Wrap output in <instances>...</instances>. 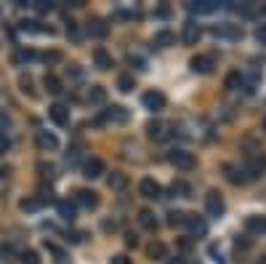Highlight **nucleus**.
Instances as JSON below:
<instances>
[{
    "mask_svg": "<svg viewBox=\"0 0 266 264\" xmlns=\"http://www.w3.org/2000/svg\"><path fill=\"white\" fill-rule=\"evenodd\" d=\"M85 29H88V35H91V37H107V32H109V27H107V21H104V19H91Z\"/></svg>",
    "mask_w": 266,
    "mask_h": 264,
    "instance_id": "a211bd4d",
    "label": "nucleus"
},
{
    "mask_svg": "<svg viewBox=\"0 0 266 264\" xmlns=\"http://www.w3.org/2000/svg\"><path fill=\"white\" fill-rule=\"evenodd\" d=\"M138 192L146 198V200H157L162 198V187L154 179H141V184H138Z\"/></svg>",
    "mask_w": 266,
    "mask_h": 264,
    "instance_id": "6e6552de",
    "label": "nucleus"
},
{
    "mask_svg": "<svg viewBox=\"0 0 266 264\" xmlns=\"http://www.w3.org/2000/svg\"><path fill=\"white\" fill-rule=\"evenodd\" d=\"M186 216H189V214H184V211H170L168 214V224H170V227H184Z\"/></svg>",
    "mask_w": 266,
    "mask_h": 264,
    "instance_id": "2f4dec72",
    "label": "nucleus"
},
{
    "mask_svg": "<svg viewBox=\"0 0 266 264\" xmlns=\"http://www.w3.org/2000/svg\"><path fill=\"white\" fill-rule=\"evenodd\" d=\"M104 171H107V166H104V160H101V158H88L83 163V176H85V179H99Z\"/></svg>",
    "mask_w": 266,
    "mask_h": 264,
    "instance_id": "0eeeda50",
    "label": "nucleus"
},
{
    "mask_svg": "<svg viewBox=\"0 0 266 264\" xmlns=\"http://www.w3.org/2000/svg\"><path fill=\"white\" fill-rule=\"evenodd\" d=\"M75 200H77L83 208H88V211L99 206V195H96L93 190H77V192H75Z\"/></svg>",
    "mask_w": 266,
    "mask_h": 264,
    "instance_id": "9d476101",
    "label": "nucleus"
},
{
    "mask_svg": "<svg viewBox=\"0 0 266 264\" xmlns=\"http://www.w3.org/2000/svg\"><path fill=\"white\" fill-rule=\"evenodd\" d=\"M19 88H21V94H27V96H37V91H35V80L29 75H21L19 77Z\"/></svg>",
    "mask_w": 266,
    "mask_h": 264,
    "instance_id": "c756f323",
    "label": "nucleus"
},
{
    "mask_svg": "<svg viewBox=\"0 0 266 264\" xmlns=\"http://www.w3.org/2000/svg\"><path fill=\"white\" fill-rule=\"evenodd\" d=\"M205 211H208V216H213V219L224 216L226 203H224L221 192H216V190H210V192H208V195H205Z\"/></svg>",
    "mask_w": 266,
    "mask_h": 264,
    "instance_id": "f257e3e1",
    "label": "nucleus"
},
{
    "mask_svg": "<svg viewBox=\"0 0 266 264\" xmlns=\"http://www.w3.org/2000/svg\"><path fill=\"white\" fill-rule=\"evenodd\" d=\"M109 187L117 190V192L125 190V187H128V176L120 174V171H112V176H109Z\"/></svg>",
    "mask_w": 266,
    "mask_h": 264,
    "instance_id": "c85d7f7f",
    "label": "nucleus"
},
{
    "mask_svg": "<svg viewBox=\"0 0 266 264\" xmlns=\"http://www.w3.org/2000/svg\"><path fill=\"white\" fill-rule=\"evenodd\" d=\"M146 134H149L152 142H165V139H168V126H165V123H160V120H154V123L146 126Z\"/></svg>",
    "mask_w": 266,
    "mask_h": 264,
    "instance_id": "ddd939ff",
    "label": "nucleus"
},
{
    "mask_svg": "<svg viewBox=\"0 0 266 264\" xmlns=\"http://www.w3.org/2000/svg\"><path fill=\"white\" fill-rule=\"evenodd\" d=\"M168 160L173 163L178 171H192L194 168V155L186 152V150H173V152L168 155Z\"/></svg>",
    "mask_w": 266,
    "mask_h": 264,
    "instance_id": "20e7f679",
    "label": "nucleus"
},
{
    "mask_svg": "<svg viewBox=\"0 0 266 264\" xmlns=\"http://www.w3.org/2000/svg\"><path fill=\"white\" fill-rule=\"evenodd\" d=\"M213 32L218 37H226V40H240V37H242V27L240 24H221V27H216Z\"/></svg>",
    "mask_w": 266,
    "mask_h": 264,
    "instance_id": "4468645a",
    "label": "nucleus"
},
{
    "mask_svg": "<svg viewBox=\"0 0 266 264\" xmlns=\"http://www.w3.org/2000/svg\"><path fill=\"white\" fill-rule=\"evenodd\" d=\"M264 131H266V120H264Z\"/></svg>",
    "mask_w": 266,
    "mask_h": 264,
    "instance_id": "603ef678",
    "label": "nucleus"
},
{
    "mask_svg": "<svg viewBox=\"0 0 266 264\" xmlns=\"http://www.w3.org/2000/svg\"><path fill=\"white\" fill-rule=\"evenodd\" d=\"M35 142H37V147H40L43 152H53V150H59V136L53 134V131H37Z\"/></svg>",
    "mask_w": 266,
    "mask_h": 264,
    "instance_id": "423d86ee",
    "label": "nucleus"
},
{
    "mask_svg": "<svg viewBox=\"0 0 266 264\" xmlns=\"http://www.w3.org/2000/svg\"><path fill=\"white\" fill-rule=\"evenodd\" d=\"M245 227L250 235H266V216H248Z\"/></svg>",
    "mask_w": 266,
    "mask_h": 264,
    "instance_id": "dca6fc26",
    "label": "nucleus"
},
{
    "mask_svg": "<svg viewBox=\"0 0 266 264\" xmlns=\"http://www.w3.org/2000/svg\"><path fill=\"white\" fill-rule=\"evenodd\" d=\"M56 211H59V216H61V219H64V222H69V224H72L75 222V203H69V200H59V203H56Z\"/></svg>",
    "mask_w": 266,
    "mask_h": 264,
    "instance_id": "aec40b11",
    "label": "nucleus"
},
{
    "mask_svg": "<svg viewBox=\"0 0 266 264\" xmlns=\"http://www.w3.org/2000/svg\"><path fill=\"white\" fill-rule=\"evenodd\" d=\"M43 59H45V64H61V61H64V56H61V51H48Z\"/></svg>",
    "mask_w": 266,
    "mask_h": 264,
    "instance_id": "c9c22d12",
    "label": "nucleus"
},
{
    "mask_svg": "<svg viewBox=\"0 0 266 264\" xmlns=\"http://www.w3.org/2000/svg\"><path fill=\"white\" fill-rule=\"evenodd\" d=\"M67 75L72 77V80H80V77H83V69H80V64H69V67H67Z\"/></svg>",
    "mask_w": 266,
    "mask_h": 264,
    "instance_id": "e433bc0d",
    "label": "nucleus"
},
{
    "mask_svg": "<svg viewBox=\"0 0 266 264\" xmlns=\"http://www.w3.org/2000/svg\"><path fill=\"white\" fill-rule=\"evenodd\" d=\"M226 179H229L232 184H245L248 182V176H245V171L242 168H234V166H226Z\"/></svg>",
    "mask_w": 266,
    "mask_h": 264,
    "instance_id": "393cba45",
    "label": "nucleus"
},
{
    "mask_svg": "<svg viewBox=\"0 0 266 264\" xmlns=\"http://www.w3.org/2000/svg\"><path fill=\"white\" fill-rule=\"evenodd\" d=\"M200 37H202V29H200L197 21H186V24H184V43L186 45H194Z\"/></svg>",
    "mask_w": 266,
    "mask_h": 264,
    "instance_id": "2eb2a0df",
    "label": "nucleus"
},
{
    "mask_svg": "<svg viewBox=\"0 0 266 264\" xmlns=\"http://www.w3.org/2000/svg\"><path fill=\"white\" fill-rule=\"evenodd\" d=\"M112 264H133L128 256H112Z\"/></svg>",
    "mask_w": 266,
    "mask_h": 264,
    "instance_id": "de8ad7c7",
    "label": "nucleus"
},
{
    "mask_svg": "<svg viewBox=\"0 0 266 264\" xmlns=\"http://www.w3.org/2000/svg\"><path fill=\"white\" fill-rule=\"evenodd\" d=\"M170 192H173V195H178V198H189V195H192V187H189L186 182H173Z\"/></svg>",
    "mask_w": 266,
    "mask_h": 264,
    "instance_id": "473e14b6",
    "label": "nucleus"
},
{
    "mask_svg": "<svg viewBox=\"0 0 266 264\" xmlns=\"http://www.w3.org/2000/svg\"><path fill=\"white\" fill-rule=\"evenodd\" d=\"M37 171H40L43 176H48V179H53V176H56V174H53V171H56V168H53L51 163H48V166H45V163H40V166H37Z\"/></svg>",
    "mask_w": 266,
    "mask_h": 264,
    "instance_id": "4c0bfd02",
    "label": "nucleus"
},
{
    "mask_svg": "<svg viewBox=\"0 0 266 264\" xmlns=\"http://www.w3.org/2000/svg\"><path fill=\"white\" fill-rule=\"evenodd\" d=\"M242 171H245L248 182H250V179H258V176H264V171H266V160H264V158H253Z\"/></svg>",
    "mask_w": 266,
    "mask_h": 264,
    "instance_id": "f8f14e48",
    "label": "nucleus"
},
{
    "mask_svg": "<svg viewBox=\"0 0 266 264\" xmlns=\"http://www.w3.org/2000/svg\"><path fill=\"white\" fill-rule=\"evenodd\" d=\"M176 43V35L170 32V29H160L157 35H154V45L157 48H168V45H173Z\"/></svg>",
    "mask_w": 266,
    "mask_h": 264,
    "instance_id": "4be33fe9",
    "label": "nucleus"
},
{
    "mask_svg": "<svg viewBox=\"0 0 266 264\" xmlns=\"http://www.w3.org/2000/svg\"><path fill=\"white\" fill-rule=\"evenodd\" d=\"M146 254H149L152 262H160V259H165V256H168V248L162 246L160 240H154V243H149V248H146Z\"/></svg>",
    "mask_w": 266,
    "mask_h": 264,
    "instance_id": "5701e85b",
    "label": "nucleus"
},
{
    "mask_svg": "<svg viewBox=\"0 0 266 264\" xmlns=\"http://www.w3.org/2000/svg\"><path fill=\"white\" fill-rule=\"evenodd\" d=\"M224 85H226V88H229V91H240V88H242V85H245V75H242V72H240V69H232V72H229V75H226V80H224Z\"/></svg>",
    "mask_w": 266,
    "mask_h": 264,
    "instance_id": "6ab92c4d",
    "label": "nucleus"
},
{
    "mask_svg": "<svg viewBox=\"0 0 266 264\" xmlns=\"http://www.w3.org/2000/svg\"><path fill=\"white\" fill-rule=\"evenodd\" d=\"M0 256H3L5 262H13V248L11 246H3V248H0Z\"/></svg>",
    "mask_w": 266,
    "mask_h": 264,
    "instance_id": "79ce46f5",
    "label": "nucleus"
},
{
    "mask_svg": "<svg viewBox=\"0 0 266 264\" xmlns=\"http://www.w3.org/2000/svg\"><path fill=\"white\" fill-rule=\"evenodd\" d=\"M24 32H51V27H40V21H21Z\"/></svg>",
    "mask_w": 266,
    "mask_h": 264,
    "instance_id": "72a5a7b5",
    "label": "nucleus"
},
{
    "mask_svg": "<svg viewBox=\"0 0 266 264\" xmlns=\"http://www.w3.org/2000/svg\"><path fill=\"white\" fill-rule=\"evenodd\" d=\"M210 256H213V262H216V264H226V262H224V256H221V251H218L216 246H210Z\"/></svg>",
    "mask_w": 266,
    "mask_h": 264,
    "instance_id": "37998d69",
    "label": "nucleus"
},
{
    "mask_svg": "<svg viewBox=\"0 0 266 264\" xmlns=\"http://www.w3.org/2000/svg\"><path fill=\"white\" fill-rule=\"evenodd\" d=\"M256 40L261 43V45H266V24H261V27L256 29Z\"/></svg>",
    "mask_w": 266,
    "mask_h": 264,
    "instance_id": "a19ab883",
    "label": "nucleus"
},
{
    "mask_svg": "<svg viewBox=\"0 0 266 264\" xmlns=\"http://www.w3.org/2000/svg\"><path fill=\"white\" fill-rule=\"evenodd\" d=\"M189 67H192V72L208 75V72H213V67H216V59L210 56V53H197V56H192Z\"/></svg>",
    "mask_w": 266,
    "mask_h": 264,
    "instance_id": "7ed1b4c3",
    "label": "nucleus"
},
{
    "mask_svg": "<svg viewBox=\"0 0 266 264\" xmlns=\"http://www.w3.org/2000/svg\"><path fill=\"white\" fill-rule=\"evenodd\" d=\"M35 8L40 11V13H45V11H51L53 5H51V3H45V0H35Z\"/></svg>",
    "mask_w": 266,
    "mask_h": 264,
    "instance_id": "c03bdc74",
    "label": "nucleus"
},
{
    "mask_svg": "<svg viewBox=\"0 0 266 264\" xmlns=\"http://www.w3.org/2000/svg\"><path fill=\"white\" fill-rule=\"evenodd\" d=\"M93 61H96L99 69H112V56H109L104 48H96V51H93Z\"/></svg>",
    "mask_w": 266,
    "mask_h": 264,
    "instance_id": "b1692460",
    "label": "nucleus"
},
{
    "mask_svg": "<svg viewBox=\"0 0 266 264\" xmlns=\"http://www.w3.org/2000/svg\"><path fill=\"white\" fill-rule=\"evenodd\" d=\"M131 64H133V67H136V69H138V72H144V69H146V61H144L141 56H131Z\"/></svg>",
    "mask_w": 266,
    "mask_h": 264,
    "instance_id": "ea45409f",
    "label": "nucleus"
},
{
    "mask_svg": "<svg viewBox=\"0 0 266 264\" xmlns=\"http://www.w3.org/2000/svg\"><path fill=\"white\" fill-rule=\"evenodd\" d=\"M192 13H213V11H218V8H224L218 0H194V3H189L186 5Z\"/></svg>",
    "mask_w": 266,
    "mask_h": 264,
    "instance_id": "1a4fd4ad",
    "label": "nucleus"
},
{
    "mask_svg": "<svg viewBox=\"0 0 266 264\" xmlns=\"http://www.w3.org/2000/svg\"><path fill=\"white\" fill-rule=\"evenodd\" d=\"M43 85L48 88V94H53V96H59L61 91H64V88H61V80H59L56 75H45L43 77Z\"/></svg>",
    "mask_w": 266,
    "mask_h": 264,
    "instance_id": "cd10ccee",
    "label": "nucleus"
},
{
    "mask_svg": "<svg viewBox=\"0 0 266 264\" xmlns=\"http://www.w3.org/2000/svg\"><path fill=\"white\" fill-rule=\"evenodd\" d=\"M264 13H266V5H264Z\"/></svg>",
    "mask_w": 266,
    "mask_h": 264,
    "instance_id": "864d4df0",
    "label": "nucleus"
},
{
    "mask_svg": "<svg viewBox=\"0 0 266 264\" xmlns=\"http://www.w3.org/2000/svg\"><path fill=\"white\" fill-rule=\"evenodd\" d=\"M186 227H189V232L194 238H202L208 232V224L200 219V216H186Z\"/></svg>",
    "mask_w": 266,
    "mask_h": 264,
    "instance_id": "f3484780",
    "label": "nucleus"
},
{
    "mask_svg": "<svg viewBox=\"0 0 266 264\" xmlns=\"http://www.w3.org/2000/svg\"><path fill=\"white\" fill-rule=\"evenodd\" d=\"M88 102H93V104H104L107 102V88H104V85H91Z\"/></svg>",
    "mask_w": 266,
    "mask_h": 264,
    "instance_id": "bb28decb",
    "label": "nucleus"
},
{
    "mask_svg": "<svg viewBox=\"0 0 266 264\" xmlns=\"http://www.w3.org/2000/svg\"><path fill=\"white\" fill-rule=\"evenodd\" d=\"M19 208H21L24 214H37V211L43 208V200H40V198H24V200L19 203Z\"/></svg>",
    "mask_w": 266,
    "mask_h": 264,
    "instance_id": "a878e982",
    "label": "nucleus"
},
{
    "mask_svg": "<svg viewBox=\"0 0 266 264\" xmlns=\"http://www.w3.org/2000/svg\"><path fill=\"white\" fill-rule=\"evenodd\" d=\"M138 222H141V227H144V230H149V232L157 230V216H154V214L149 211V208L138 211Z\"/></svg>",
    "mask_w": 266,
    "mask_h": 264,
    "instance_id": "412c9836",
    "label": "nucleus"
},
{
    "mask_svg": "<svg viewBox=\"0 0 266 264\" xmlns=\"http://www.w3.org/2000/svg\"><path fill=\"white\" fill-rule=\"evenodd\" d=\"M48 118L56 123V126H67L69 123V110L64 104H51L48 107Z\"/></svg>",
    "mask_w": 266,
    "mask_h": 264,
    "instance_id": "9b49d317",
    "label": "nucleus"
},
{
    "mask_svg": "<svg viewBox=\"0 0 266 264\" xmlns=\"http://www.w3.org/2000/svg\"><path fill=\"white\" fill-rule=\"evenodd\" d=\"M128 110L125 107H120V104H112V107H107V112H104V118H99V123H128Z\"/></svg>",
    "mask_w": 266,
    "mask_h": 264,
    "instance_id": "39448f33",
    "label": "nucleus"
},
{
    "mask_svg": "<svg viewBox=\"0 0 266 264\" xmlns=\"http://www.w3.org/2000/svg\"><path fill=\"white\" fill-rule=\"evenodd\" d=\"M117 88H120L123 94H131V91L136 88V80H133V75H120V77H117Z\"/></svg>",
    "mask_w": 266,
    "mask_h": 264,
    "instance_id": "7c9ffc66",
    "label": "nucleus"
},
{
    "mask_svg": "<svg viewBox=\"0 0 266 264\" xmlns=\"http://www.w3.org/2000/svg\"><path fill=\"white\" fill-rule=\"evenodd\" d=\"M83 232H72V235H69V240H72V243H83Z\"/></svg>",
    "mask_w": 266,
    "mask_h": 264,
    "instance_id": "09e8293b",
    "label": "nucleus"
},
{
    "mask_svg": "<svg viewBox=\"0 0 266 264\" xmlns=\"http://www.w3.org/2000/svg\"><path fill=\"white\" fill-rule=\"evenodd\" d=\"M141 104L149 112H162L165 104H168V99H165V94H160V91H146V94L141 96Z\"/></svg>",
    "mask_w": 266,
    "mask_h": 264,
    "instance_id": "f03ea898",
    "label": "nucleus"
},
{
    "mask_svg": "<svg viewBox=\"0 0 266 264\" xmlns=\"http://www.w3.org/2000/svg\"><path fill=\"white\" fill-rule=\"evenodd\" d=\"M237 248H250V240H248V238H242V240H237Z\"/></svg>",
    "mask_w": 266,
    "mask_h": 264,
    "instance_id": "8fccbe9b",
    "label": "nucleus"
},
{
    "mask_svg": "<svg viewBox=\"0 0 266 264\" xmlns=\"http://www.w3.org/2000/svg\"><path fill=\"white\" fill-rule=\"evenodd\" d=\"M21 264H40V254L37 251H24L21 254Z\"/></svg>",
    "mask_w": 266,
    "mask_h": 264,
    "instance_id": "f704fd0d",
    "label": "nucleus"
},
{
    "mask_svg": "<svg viewBox=\"0 0 266 264\" xmlns=\"http://www.w3.org/2000/svg\"><path fill=\"white\" fill-rule=\"evenodd\" d=\"M35 56H37L35 51H19V53H16V61H32Z\"/></svg>",
    "mask_w": 266,
    "mask_h": 264,
    "instance_id": "58836bf2",
    "label": "nucleus"
},
{
    "mask_svg": "<svg viewBox=\"0 0 266 264\" xmlns=\"http://www.w3.org/2000/svg\"><path fill=\"white\" fill-rule=\"evenodd\" d=\"M8 147H11L8 136H5V134H0V152H5V150H8Z\"/></svg>",
    "mask_w": 266,
    "mask_h": 264,
    "instance_id": "a18cd8bd",
    "label": "nucleus"
},
{
    "mask_svg": "<svg viewBox=\"0 0 266 264\" xmlns=\"http://www.w3.org/2000/svg\"><path fill=\"white\" fill-rule=\"evenodd\" d=\"M170 264H186V262H184V259H178V256H176V259L170 262Z\"/></svg>",
    "mask_w": 266,
    "mask_h": 264,
    "instance_id": "3c124183",
    "label": "nucleus"
},
{
    "mask_svg": "<svg viewBox=\"0 0 266 264\" xmlns=\"http://www.w3.org/2000/svg\"><path fill=\"white\" fill-rule=\"evenodd\" d=\"M77 158H80V152H77V150H69V152H67V163H69V166H72Z\"/></svg>",
    "mask_w": 266,
    "mask_h": 264,
    "instance_id": "49530a36",
    "label": "nucleus"
}]
</instances>
